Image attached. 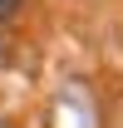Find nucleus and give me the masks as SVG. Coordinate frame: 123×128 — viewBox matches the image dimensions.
<instances>
[{"instance_id": "1", "label": "nucleus", "mask_w": 123, "mask_h": 128, "mask_svg": "<svg viewBox=\"0 0 123 128\" xmlns=\"http://www.w3.org/2000/svg\"><path fill=\"white\" fill-rule=\"evenodd\" d=\"M15 10H20V0H0V20H10Z\"/></svg>"}, {"instance_id": "2", "label": "nucleus", "mask_w": 123, "mask_h": 128, "mask_svg": "<svg viewBox=\"0 0 123 128\" xmlns=\"http://www.w3.org/2000/svg\"><path fill=\"white\" fill-rule=\"evenodd\" d=\"M0 128H5V123H0Z\"/></svg>"}]
</instances>
